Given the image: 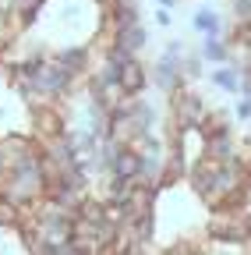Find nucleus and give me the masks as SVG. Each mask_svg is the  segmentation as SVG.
I'll list each match as a JSON object with an SVG mask.
<instances>
[{
	"label": "nucleus",
	"mask_w": 251,
	"mask_h": 255,
	"mask_svg": "<svg viewBox=\"0 0 251 255\" xmlns=\"http://www.w3.org/2000/svg\"><path fill=\"white\" fill-rule=\"evenodd\" d=\"M180 75H184V85H191V82L205 78V60H202V53H184V60H180Z\"/></svg>",
	"instance_id": "13"
},
{
	"label": "nucleus",
	"mask_w": 251,
	"mask_h": 255,
	"mask_svg": "<svg viewBox=\"0 0 251 255\" xmlns=\"http://www.w3.org/2000/svg\"><path fill=\"white\" fill-rule=\"evenodd\" d=\"M198 53H202V60H205V64H212V68H223V64H230V60H234V50H230V43H227V39H202Z\"/></svg>",
	"instance_id": "12"
},
{
	"label": "nucleus",
	"mask_w": 251,
	"mask_h": 255,
	"mask_svg": "<svg viewBox=\"0 0 251 255\" xmlns=\"http://www.w3.org/2000/svg\"><path fill=\"white\" fill-rule=\"evenodd\" d=\"M209 85H216L219 92L241 96V89H244V71L230 60V64H223V68H212V71H209Z\"/></svg>",
	"instance_id": "9"
},
{
	"label": "nucleus",
	"mask_w": 251,
	"mask_h": 255,
	"mask_svg": "<svg viewBox=\"0 0 251 255\" xmlns=\"http://www.w3.org/2000/svg\"><path fill=\"white\" fill-rule=\"evenodd\" d=\"M244 252H251V234H248V248H244Z\"/></svg>",
	"instance_id": "20"
},
{
	"label": "nucleus",
	"mask_w": 251,
	"mask_h": 255,
	"mask_svg": "<svg viewBox=\"0 0 251 255\" xmlns=\"http://www.w3.org/2000/svg\"><path fill=\"white\" fill-rule=\"evenodd\" d=\"M167 128H173V131H187V128H202L205 114H209V103L202 100V96L191 89V85H184L177 89L173 96H167Z\"/></svg>",
	"instance_id": "4"
},
{
	"label": "nucleus",
	"mask_w": 251,
	"mask_h": 255,
	"mask_svg": "<svg viewBox=\"0 0 251 255\" xmlns=\"http://www.w3.org/2000/svg\"><path fill=\"white\" fill-rule=\"evenodd\" d=\"M145 43H149L145 21H131V25H120V28H117V46H124L131 57H138V53L145 50Z\"/></svg>",
	"instance_id": "10"
},
{
	"label": "nucleus",
	"mask_w": 251,
	"mask_h": 255,
	"mask_svg": "<svg viewBox=\"0 0 251 255\" xmlns=\"http://www.w3.org/2000/svg\"><path fill=\"white\" fill-rule=\"evenodd\" d=\"M28 135H32L39 145L60 138V135H68V128H71V117L64 114V103H53V100H36V103H28Z\"/></svg>",
	"instance_id": "3"
},
{
	"label": "nucleus",
	"mask_w": 251,
	"mask_h": 255,
	"mask_svg": "<svg viewBox=\"0 0 251 255\" xmlns=\"http://www.w3.org/2000/svg\"><path fill=\"white\" fill-rule=\"evenodd\" d=\"M138 174H142V159H138L128 145H117V149H113V159H110V177L135 181Z\"/></svg>",
	"instance_id": "8"
},
{
	"label": "nucleus",
	"mask_w": 251,
	"mask_h": 255,
	"mask_svg": "<svg viewBox=\"0 0 251 255\" xmlns=\"http://www.w3.org/2000/svg\"><path fill=\"white\" fill-rule=\"evenodd\" d=\"M0 152H4L7 170H14V167L28 163V159L43 156V145L28 135V131H11V135H0Z\"/></svg>",
	"instance_id": "6"
},
{
	"label": "nucleus",
	"mask_w": 251,
	"mask_h": 255,
	"mask_svg": "<svg viewBox=\"0 0 251 255\" xmlns=\"http://www.w3.org/2000/svg\"><path fill=\"white\" fill-rule=\"evenodd\" d=\"M173 4H177V0H160V7H167V11H170Z\"/></svg>",
	"instance_id": "19"
},
{
	"label": "nucleus",
	"mask_w": 251,
	"mask_h": 255,
	"mask_svg": "<svg viewBox=\"0 0 251 255\" xmlns=\"http://www.w3.org/2000/svg\"><path fill=\"white\" fill-rule=\"evenodd\" d=\"M7 174V163H4V152H0V177H4Z\"/></svg>",
	"instance_id": "18"
},
{
	"label": "nucleus",
	"mask_w": 251,
	"mask_h": 255,
	"mask_svg": "<svg viewBox=\"0 0 251 255\" xmlns=\"http://www.w3.org/2000/svg\"><path fill=\"white\" fill-rule=\"evenodd\" d=\"M184 53H187V46H184L180 39H170L167 50L156 57V64L149 68L152 85L160 89L163 96H173L177 89H184V75H180V60H184Z\"/></svg>",
	"instance_id": "5"
},
{
	"label": "nucleus",
	"mask_w": 251,
	"mask_h": 255,
	"mask_svg": "<svg viewBox=\"0 0 251 255\" xmlns=\"http://www.w3.org/2000/svg\"><path fill=\"white\" fill-rule=\"evenodd\" d=\"M39 159H43V156L28 159V163H21V167H14V170H7L4 177H0V199L11 202V206H18V209L43 202L46 191H50V181H46V174H43V163H39Z\"/></svg>",
	"instance_id": "1"
},
{
	"label": "nucleus",
	"mask_w": 251,
	"mask_h": 255,
	"mask_svg": "<svg viewBox=\"0 0 251 255\" xmlns=\"http://www.w3.org/2000/svg\"><path fill=\"white\" fill-rule=\"evenodd\" d=\"M131 234H135V241H138L142 248H149V245L156 241V216H145V220L131 223Z\"/></svg>",
	"instance_id": "14"
},
{
	"label": "nucleus",
	"mask_w": 251,
	"mask_h": 255,
	"mask_svg": "<svg viewBox=\"0 0 251 255\" xmlns=\"http://www.w3.org/2000/svg\"><path fill=\"white\" fill-rule=\"evenodd\" d=\"M191 28L202 39H223V18H219V11H212V7H198L191 14Z\"/></svg>",
	"instance_id": "11"
},
{
	"label": "nucleus",
	"mask_w": 251,
	"mask_h": 255,
	"mask_svg": "<svg viewBox=\"0 0 251 255\" xmlns=\"http://www.w3.org/2000/svg\"><path fill=\"white\" fill-rule=\"evenodd\" d=\"M117 82H120V89L128 92V96L142 100V92H145V89H149V82H152V78H149V64H145V60H138V57H135V60H128V64L120 68V78H117Z\"/></svg>",
	"instance_id": "7"
},
{
	"label": "nucleus",
	"mask_w": 251,
	"mask_h": 255,
	"mask_svg": "<svg viewBox=\"0 0 251 255\" xmlns=\"http://www.w3.org/2000/svg\"><path fill=\"white\" fill-rule=\"evenodd\" d=\"M156 25H163V28H170V25H173V14H170L167 7H156Z\"/></svg>",
	"instance_id": "17"
},
{
	"label": "nucleus",
	"mask_w": 251,
	"mask_h": 255,
	"mask_svg": "<svg viewBox=\"0 0 251 255\" xmlns=\"http://www.w3.org/2000/svg\"><path fill=\"white\" fill-rule=\"evenodd\" d=\"M230 21H234V28H251V0H234Z\"/></svg>",
	"instance_id": "15"
},
{
	"label": "nucleus",
	"mask_w": 251,
	"mask_h": 255,
	"mask_svg": "<svg viewBox=\"0 0 251 255\" xmlns=\"http://www.w3.org/2000/svg\"><path fill=\"white\" fill-rule=\"evenodd\" d=\"M251 234V209H212L205 216V241L209 245H230V248H248Z\"/></svg>",
	"instance_id": "2"
},
{
	"label": "nucleus",
	"mask_w": 251,
	"mask_h": 255,
	"mask_svg": "<svg viewBox=\"0 0 251 255\" xmlns=\"http://www.w3.org/2000/svg\"><path fill=\"white\" fill-rule=\"evenodd\" d=\"M234 121H237V124L251 121V100H248V96H241V100L234 103Z\"/></svg>",
	"instance_id": "16"
}]
</instances>
